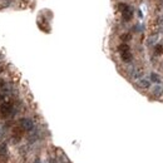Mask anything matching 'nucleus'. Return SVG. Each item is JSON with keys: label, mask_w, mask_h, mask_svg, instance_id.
Here are the masks:
<instances>
[{"label": "nucleus", "mask_w": 163, "mask_h": 163, "mask_svg": "<svg viewBox=\"0 0 163 163\" xmlns=\"http://www.w3.org/2000/svg\"><path fill=\"white\" fill-rule=\"evenodd\" d=\"M118 51L120 55V59H122L124 63H130L133 59L132 51H130V48L127 43H122L118 45Z\"/></svg>", "instance_id": "1"}, {"label": "nucleus", "mask_w": 163, "mask_h": 163, "mask_svg": "<svg viewBox=\"0 0 163 163\" xmlns=\"http://www.w3.org/2000/svg\"><path fill=\"white\" fill-rule=\"evenodd\" d=\"M15 106L13 103H8V102H3L0 103V117L1 118H8L10 115L15 114Z\"/></svg>", "instance_id": "2"}, {"label": "nucleus", "mask_w": 163, "mask_h": 163, "mask_svg": "<svg viewBox=\"0 0 163 163\" xmlns=\"http://www.w3.org/2000/svg\"><path fill=\"white\" fill-rule=\"evenodd\" d=\"M19 125L22 127L24 130H27V132H31L34 128H35V124H34V120L31 118H22L19 120Z\"/></svg>", "instance_id": "3"}, {"label": "nucleus", "mask_w": 163, "mask_h": 163, "mask_svg": "<svg viewBox=\"0 0 163 163\" xmlns=\"http://www.w3.org/2000/svg\"><path fill=\"white\" fill-rule=\"evenodd\" d=\"M137 87L139 89H149L152 87V82L149 79H146V78H141L137 80Z\"/></svg>", "instance_id": "4"}, {"label": "nucleus", "mask_w": 163, "mask_h": 163, "mask_svg": "<svg viewBox=\"0 0 163 163\" xmlns=\"http://www.w3.org/2000/svg\"><path fill=\"white\" fill-rule=\"evenodd\" d=\"M158 40H159V34L154 33L153 35L148 36V39H147V45L148 46H156L157 44H158Z\"/></svg>", "instance_id": "5"}, {"label": "nucleus", "mask_w": 163, "mask_h": 163, "mask_svg": "<svg viewBox=\"0 0 163 163\" xmlns=\"http://www.w3.org/2000/svg\"><path fill=\"white\" fill-rule=\"evenodd\" d=\"M133 15H134V13H133V9L129 7L127 10H124V12L122 13V18H123L124 22H130V20L133 19Z\"/></svg>", "instance_id": "6"}, {"label": "nucleus", "mask_w": 163, "mask_h": 163, "mask_svg": "<svg viewBox=\"0 0 163 163\" xmlns=\"http://www.w3.org/2000/svg\"><path fill=\"white\" fill-rule=\"evenodd\" d=\"M149 80L152 83H156V84H161V77L157 74V73L154 72H152L151 74H149Z\"/></svg>", "instance_id": "7"}, {"label": "nucleus", "mask_w": 163, "mask_h": 163, "mask_svg": "<svg viewBox=\"0 0 163 163\" xmlns=\"http://www.w3.org/2000/svg\"><path fill=\"white\" fill-rule=\"evenodd\" d=\"M153 94L156 97H162L163 96V85L161 84H157V85L153 88Z\"/></svg>", "instance_id": "8"}, {"label": "nucleus", "mask_w": 163, "mask_h": 163, "mask_svg": "<svg viewBox=\"0 0 163 163\" xmlns=\"http://www.w3.org/2000/svg\"><path fill=\"white\" fill-rule=\"evenodd\" d=\"M130 39H132V34L130 33H123L122 35H120V40H122L123 43H128Z\"/></svg>", "instance_id": "9"}, {"label": "nucleus", "mask_w": 163, "mask_h": 163, "mask_svg": "<svg viewBox=\"0 0 163 163\" xmlns=\"http://www.w3.org/2000/svg\"><path fill=\"white\" fill-rule=\"evenodd\" d=\"M117 8H118V10L120 13H123L124 10H127L128 8H129V5L127 4V3H118V5H117Z\"/></svg>", "instance_id": "10"}, {"label": "nucleus", "mask_w": 163, "mask_h": 163, "mask_svg": "<svg viewBox=\"0 0 163 163\" xmlns=\"http://www.w3.org/2000/svg\"><path fill=\"white\" fill-rule=\"evenodd\" d=\"M154 50H156V54L157 55H162L163 54V45L162 44H157L154 46Z\"/></svg>", "instance_id": "11"}, {"label": "nucleus", "mask_w": 163, "mask_h": 163, "mask_svg": "<svg viewBox=\"0 0 163 163\" xmlns=\"http://www.w3.org/2000/svg\"><path fill=\"white\" fill-rule=\"evenodd\" d=\"M157 24L161 25V27H163V15H161V17L157 18Z\"/></svg>", "instance_id": "12"}, {"label": "nucleus", "mask_w": 163, "mask_h": 163, "mask_svg": "<svg viewBox=\"0 0 163 163\" xmlns=\"http://www.w3.org/2000/svg\"><path fill=\"white\" fill-rule=\"evenodd\" d=\"M5 152H7V146L1 144V146H0V154H4Z\"/></svg>", "instance_id": "13"}, {"label": "nucleus", "mask_w": 163, "mask_h": 163, "mask_svg": "<svg viewBox=\"0 0 163 163\" xmlns=\"http://www.w3.org/2000/svg\"><path fill=\"white\" fill-rule=\"evenodd\" d=\"M4 99H5V94L0 93V101H1V102H4Z\"/></svg>", "instance_id": "14"}, {"label": "nucleus", "mask_w": 163, "mask_h": 163, "mask_svg": "<svg viewBox=\"0 0 163 163\" xmlns=\"http://www.w3.org/2000/svg\"><path fill=\"white\" fill-rule=\"evenodd\" d=\"M3 70H4V68H3L1 65H0V74H1V73H3Z\"/></svg>", "instance_id": "15"}, {"label": "nucleus", "mask_w": 163, "mask_h": 163, "mask_svg": "<svg viewBox=\"0 0 163 163\" xmlns=\"http://www.w3.org/2000/svg\"><path fill=\"white\" fill-rule=\"evenodd\" d=\"M34 163H40V159H39V158H36V159H35V162H34Z\"/></svg>", "instance_id": "16"}]
</instances>
